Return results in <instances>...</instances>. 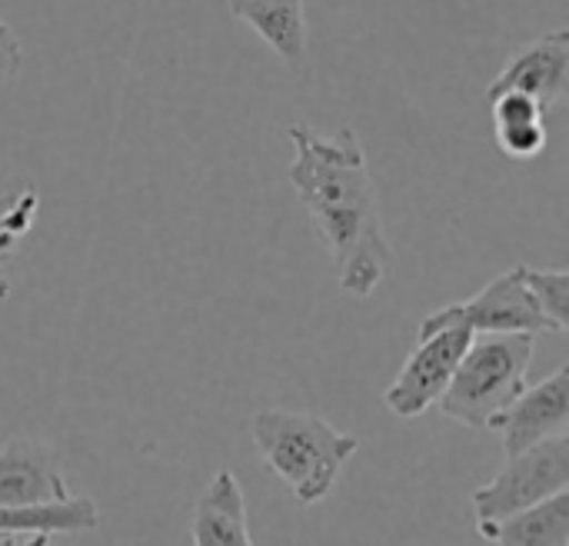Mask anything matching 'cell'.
<instances>
[{
	"label": "cell",
	"instance_id": "9",
	"mask_svg": "<svg viewBox=\"0 0 569 546\" xmlns=\"http://www.w3.org/2000/svg\"><path fill=\"white\" fill-rule=\"evenodd\" d=\"M67 480L60 454L30 437H13L0 447V504L3 507H40L67 500Z\"/></svg>",
	"mask_w": 569,
	"mask_h": 546
},
{
	"label": "cell",
	"instance_id": "5",
	"mask_svg": "<svg viewBox=\"0 0 569 546\" xmlns=\"http://www.w3.org/2000/svg\"><path fill=\"white\" fill-rule=\"evenodd\" d=\"M467 327L473 334H557L553 324L537 307L533 294L523 284V270L513 267L500 277H493L487 287H480L463 304H447L433 314H427L417 327V334H430L437 327Z\"/></svg>",
	"mask_w": 569,
	"mask_h": 546
},
{
	"label": "cell",
	"instance_id": "4",
	"mask_svg": "<svg viewBox=\"0 0 569 546\" xmlns=\"http://www.w3.org/2000/svg\"><path fill=\"white\" fill-rule=\"evenodd\" d=\"M563 490H569L567 434L540 440L507 457L500 474L490 477V484H483L480 490H473V514H477V524H497Z\"/></svg>",
	"mask_w": 569,
	"mask_h": 546
},
{
	"label": "cell",
	"instance_id": "16",
	"mask_svg": "<svg viewBox=\"0 0 569 546\" xmlns=\"http://www.w3.org/2000/svg\"><path fill=\"white\" fill-rule=\"evenodd\" d=\"M23 67V43L17 37V30L0 20V97L13 87V80L20 77Z\"/></svg>",
	"mask_w": 569,
	"mask_h": 546
},
{
	"label": "cell",
	"instance_id": "1",
	"mask_svg": "<svg viewBox=\"0 0 569 546\" xmlns=\"http://www.w3.org/2000/svg\"><path fill=\"white\" fill-rule=\"evenodd\" d=\"M287 137L293 143L290 187L337 264L340 290L353 300H370L393 277L397 254L357 130L343 127L337 137H323L310 123H290Z\"/></svg>",
	"mask_w": 569,
	"mask_h": 546
},
{
	"label": "cell",
	"instance_id": "7",
	"mask_svg": "<svg viewBox=\"0 0 569 546\" xmlns=\"http://www.w3.org/2000/svg\"><path fill=\"white\" fill-rule=\"evenodd\" d=\"M503 90L523 93L537 100L543 113H550L569 93V30H550L513 50L503 70L493 77L487 97Z\"/></svg>",
	"mask_w": 569,
	"mask_h": 546
},
{
	"label": "cell",
	"instance_id": "14",
	"mask_svg": "<svg viewBox=\"0 0 569 546\" xmlns=\"http://www.w3.org/2000/svg\"><path fill=\"white\" fill-rule=\"evenodd\" d=\"M100 527V507L90 497H67L40 507H3L0 504V537H30V534H83Z\"/></svg>",
	"mask_w": 569,
	"mask_h": 546
},
{
	"label": "cell",
	"instance_id": "12",
	"mask_svg": "<svg viewBox=\"0 0 569 546\" xmlns=\"http://www.w3.org/2000/svg\"><path fill=\"white\" fill-rule=\"evenodd\" d=\"M477 534L497 546H569V490L497 524H477Z\"/></svg>",
	"mask_w": 569,
	"mask_h": 546
},
{
	"label": "cell",
	"instance_id": "8",
	"mask_svg": "<svg viewBox=\"0 0 569 546\" xmlns=\"http://www.w3.org/2000/svg\"><path fill=\"white\" fill-rule=\"evenodd\" d=\"M569 427V367L553 370L537 387H523V394L493 420L490 430H500L507 457L567 434Z\"/></svg>",
	"mask_w": 569,
	"mask_h": 546
},
{
	"label": "cell",
	"instance_id": "13",
	"mask_svg": "<svg viewBox=\"0 0 569 546\" xmlns=\"http://www.w3.org/2000/svg\"><path fill=\"white\" fill-rule=\"evenodd\" d=\"M490 120L497 147L510 160H537L547 150V113L537 100L513 90L490 93Z\"/></svg>",
	"mask_w": 569,
	"mask_h": 546
},
{
	"label": "cell",
	"instance_id": "15",
	"mask_svg": "<svg viewBox=\"0 0 569 546\" xmlns=\"http://www.w3.org/2000/svg\"><path fill=\"white\" fill-rule=\"evenodd\" d=\"M523 270V284L533 294L537 307L543 310V317L553 324L557 334L569 330V270L553 267V270H537V267H520Z\"/></svg>",
	"mask_w": 569,
	"mask_h": 546
},
{
	"label": "cell",
	"instance_id": "2",
	"mask_svg": "<svg viewBox=\"0 0 569 546\" xmlns=\"http://www.w3.org/2000/svg\"><path fill=\"white\" fill-rule=\"evenodd\" d=\"M250 440L263 464L290 487L293 500L303 507L323 504L333 494L343 467L360 450V440L337 430L330 420L283 407L253 414Z\"/></svg>",
	"mask_w": 569,
	"mask_h": 546
},
{
	"label": "cell",
	"instance_id": "19",
	"mask_svg": "<svg viewBox=\"0 0 569 546\" xmlns=\"http://www.w3.org/2000/svg\"><path fill=\"white\" fill-rule=\"evenodd\" d=\"M0 540H3V537H0Z\"/></svg>",
	"mask_w": 569,
	"mask_h": 546
},
{
	"label": "cell",
	"instance_id": "17",
	"mask_svg": "<svg viewBox=\"0 0 569 546\" xmlns=\"http://www.w3.org/2000/svg\"><path fill=\"white\" fill-rule=\"evenodd\" d=\"M43 540H47L43 534H30L27 540H17V537H3V540H0V546H40Z\"/></svg>",
	"mask_w": 569,
	"mask_h": 546
},
{
	"label": "cell",
	"instance_id": "10",
	"mask_svg": "<svg viewBox=\"0 0 569 546\" xmlns=\"http://www.w3.org/2000/svg\"><path fill=\"white\" fill-rule=\"evenodd\" d=\"M227 10L230 17L243 20L280 57V63L290 73H307V0H227Z\"/></svg>",
	"mask_w": 569,
	"mask_h": 546
},
{
	"label": "cell",
	"instance_id": "11",
	"mask_svg": "<svg viewBox=\"0 0 569 546\" xmlns=\"http://www.w3.org/2000/svg\"><path fill=\"white\" fill-rule=\"evenodd\" d=\"M193 546H253L247 497L233 470H217L193 504Z\"/></svg>",
	"mask_w": 569,
	"mask_h": 546
},
{
	"label": "cell",
	"instance_id": "6",
	"mask_svg": "<svg viewBox=\"0 0 569 546\" xmlns=\"http://www.w3.org/2000/svg\"><path fill=\"white\" fill-rule=\"evenodd\" d=\"M473 340V330L467 327H437L430 334H417V347L393 377V384L383 390V404L390 414L410 420L423 417L437 400L443 397L457 364L463 360L467 347Z\"/></svg>",
	"mask_w": 569,
	"mask_h": 546
},
{
	"label": "cell",
	"instance_id": "3",
	"mask_svg": "<svg viewBox=\"0 0 569 546\" xmlns=\"http://www.w3.org/2000/svg\"><path fill=\"white\" fill-rule=\"evenodd\" d=\"M533 350V334H473L443 397L437 400L440 414L463 427L490 430L493 420L523 394Z\"/></svg>",
	"mask_w": 569,
	"mask_h": 546
},
{
	"label": "cell",
	"instance_id": "18",
	"mask_svg": "<svg viewBox=\"0 0 569 546\" xmlns=\"http://www.w3.org/2000/svg\"><path fill=\"white\" fill-rule=\"evenodd\" d=\"M40 546H50V537H47V540H43V544H40Z\"/></svg>",
	"mask_w": 569,
	"mask_h": 546
}]
</instances>
